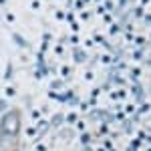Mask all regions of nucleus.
<instances>
[{"label": "nucleus", "instance_id": "nucleus-1", "mask_svg": "<svg viewBox=\"0 0 151 151\" xmlns=\"http://www.w3.org/2000/svg\"><path fill=\"white\" fill-rule=\"evenodd\" d=\"M20 129H22V113L18 109H10L2 115V119H0V133L2 135L14 139V137H18Z\"/></svg>", "mask_w": 151, "mask_h": 151}, {"label": "nucleus", "instance_id": "nucleus-2", "mask_svg": "<svg viewBox=\"0 0 151 151\" xmlns=\"http://www.w3.org/2000/svg\"><path fill=\"white\" fill-rule=\"evenodd\" d=\"M2 151H14V149H2Z\"/></svg>", "mask_w": 151, "mask_h": 151}]
</instances>
